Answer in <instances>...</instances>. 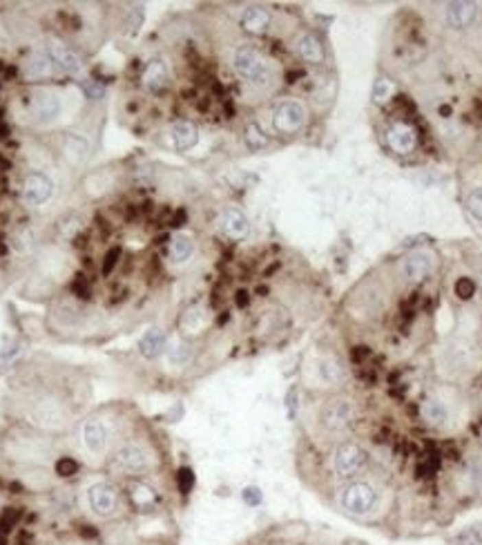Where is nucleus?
I'll list each match as a JSON object with an SVG mask.
<instances>
[{
	"instance_id": "16",
	"label": "nucleus",
	"mask_w": 482,
	"mask_h": 545,
	"mask_svg": "<svg viewBox=\"0 0 482 545\" xmlns=\"http://www.w3.org/2000/svg\"><path fill=\"white\" fill-rule=\"evenodd\" d=\"M23 74L25 78H49L54 74V60L49 58L47 52H32L27 60L23 63Z\"/></svg>"
},
{
	"instance_id": "3",
	"label": "nucleus",
	"mask_w": 482,
	"mask_h": 545,
	"mask_svg": "<svg viewBox=\"0 0 482 545\" xmlns=\"http://www.w3.org/2000/svg\"><path fill=\"white\" fill-rule=\"evenodd\" d=\"M87 503H89V509H92L98 518L110 521V518L119 516V509H121L119 489L105 480L94 482V485L87 489Z\"/></svg>"
},
{
	"instance_id": "22",
	"label": "nucleus",
	"mask_w": 482,
	"mask_h": 545,
	"mask_svg": "<svg viewBox=\"0 0 482 545\" xmlns=\"http://www.w3.org/2000/svg\"><path fill=\"white\" fill-rule=\"evenodd\" d=\"M317 371H319V378L328 384H339L344 380V366L339 364L335 357H321L317 364Z\"/></svg>"
},
{
	"instance_id": "34",
	"label": "nucleus",
	"mask_w": 482,
	"mask_h": 545,
	"mask_svg": "<svg viewBox=\"0 0 482 545\" xmlns=\"http://www.w3.org/2000/svg\"><path fill=\"white\" fill-rule=\"evenodd\" d=\"M121 255V250L119 248H112L110 253H107V257H105V264H103V273H110L112 268H114V264H116V257Z\"/></svg>"
},
{
	"instance_id": "7",
	"label": "nucleus",
	"mask_w": 482,
	"mask_h": 545,
	"mask_svg": "<svg viewBox=\"0 0 482 545\" xmlns=\"http://www.w3.org/2000/svg\"><path fill=\"white\" fill-rule=\"evenodd\" d=\"M306 123V110L297 101H282L275 107L273 114V128L279 134H295Z\"/></svg>"
},
{
	"instance_id": "8",
	"label": "nucleus",
	"mask_w": 482,
	"mask_h": 545,
	"mask_svg": "<svg viewBox=\"0 0 482 545\" xmlns=\"http://www.w3.org/2000/svg\"><path fill=\"white\" fill-rule=\"evenodd\" d=\"M107 438H110V432H107V425L101 418L92 416L80 423V441H83L85 449L89 454L101 456L107 447Z\"/></svg>"
},
{
	"instance_id": "29",
	"label": "nucleus",
	"mask_w": 482,
	"mask_h": 545,
	"mask_svg": "<svg viewBox=\"0 0 482 545\" xmlns=\"http://www.w3.org/2000/svg\"><path fill=\"white\" fill-rule=\"evenodd\" d=\"M455 545H482V534L476 527H471V530L462 532L460 536H455Z\"/></svg>"
},
{
	"instance_id": "27",
	"label": "nucleus",
	"mask_w": 482,
	"mask_h": 545,
	"mask_svg": "<svg viewBox=\"0 0 482 545\" xmlns=\"http://www.w3.org/2000/svg\"><path fill=\"white\" fill-rule=\"evenodd\" d=\"M187 357H190V348H187V344L179 342L172 348H168V360L172 364H185Z\"/></svg>"
},
{
	"instance_id": "14",
	"label": "nucleus",
	"mask_w": 482,
	"mask_h": 545,
	"mask_svg": "<svg viewBox=\"0 0 482 545\" xmlns=\"http://www.w3.org/2000/svg\"><path fill=\"white\" fill-rule=\"evenodd\" d=\"M47 54H49V58L56 63V65L62 69V71H67V74H78L80 69H83V63H80V56L78 54L67 47L65 43H58V41H51L47 45Z\"/></svg>"
},
{
	"instance_id": "28",
	"label": "nucleus",
	"mask_w": 482,
	"mask_h": 545,
	"mask_svg": "<svg viewBox=\"0 0 482 545\" xmlns=\"http://www.w3.org/2000/svg\"><path fill=\"white\" fill-rule=\"evenodd\" d=\"M393 94V85L389 78H378L375 80V87H373V98L375 101H387V98Z\"/></svg>"
},
{
	"instance_id": "5",
	"label": "nucleus",
	"mask_w": 482,
	"mask_h": 545,
	"mask_svg": "<svg viewBox=\"0 0 482 545\" xmlns=\"http://www.w3.org/2000/svg\"><path fill=\"white\" fill-rule=\"evenodd\" d=\"M319 420H321V427H326L328 432H342V429L351 427V423L355 420L353 400H348L344 396L330 398L326 405L321 407Z\"/></svg>"
},
{
	"instance_id": "23",
	"label": "nucleus",
	"mask_w": 482,
	"mask_h": 545,
	"mask_svg": "<svg viewBox=\"0 0 482 545\" xmlns=\"http://www.w3.org/2000/svg\"><path fill=\"white\" fill-rule=\"evenodd\" d=\"M420 414H422V418L426 420L428 425L437 427V425H442L446 420V407L437 398H426L422 402V407H420Z\"/></svg>"
},
{
	"instance_id": "35",
	"label": "nucleus",
	"mask_w": 482,
	"mask_h": 545,
	"mask_svg": "<svg viewBox=\"0 0 482 545\" xmlns=\"http://www.w3.org/2000/svg\"><path fill=\"white\" fill-rule=\"evenodd\" d=\"M244 500L248 505H257L259 500H262V494H259L257 487H248V489H244Z\"/></svg>"
},
{
	"instance_id": "25",
	"label": "nucleus",
	"mask_w": 482,
	"mask_h": 545,
	"mask_svg": "<svg viewBox=\"0 0 482 545\" xmlns=\"http://www.w3.org/2000/svg\"><path fill=\"white\" fill-rule=\"evenodd\" d=\"M244 141H246L248 150H253V152H257V150H264V148L268 146V137H266L264 130L259 128L257 123H250V125H246Z\"/></svg>"
},
{
	"instance_id": "26",
	"label": "nucleus",
	"mask_w": 482,
	"mask_h": 545,
	"mask_svg": "<svg viewBox=\"0 0 482 545\" xmlns=\"http://www.w3.org/2000/svg\"><path fill=\"white\" fill-rule=\"evenodd\" d=\"M467 210L476 219H482V188H476V190L469 192V197H467Z\"/></svg>"
},
{
	"instance_id": "10",
	"label": "nucleus",
	"mask_w": 482,
	"mask_h": 545,
	"mask_svg": "<svg viewBox=\"0 0 482 545\" xmlns=\"http://www.w3.org/2000/svg\"><path fill=\"white\" fill-rule=\"evenodd\" d=\"M387 143L393 152H398V155H409V152H413L417 146V134L409 123L395 121V123H391L387 130Z\"/></svg>"
},
{
	"instance_id": "9",
	"label": "nucleus",
	"mask_w": 482,
	"mask_h": 545,
	"mask_svg": "<svg viewBox=\"0 0 482 545\" xmlns=\"http://www.w3.org/2000/svg\"><path fill=\"white\" fill-rule=\"evenodd\" d=\"M51 192H54V183H51V179L47 175L32 173V175L25 177V181H23V199H25V203L41 205V203H45L49 199Z\"/></svg>"
},
{
	"instance_id": "17",
	"label": "nucleus",
	"mask_w": 482,
	"mask_h": 545,
	"mask_svg": "<svg viewBox=\"0 0 482 545\" xmlns=\"http://www.w3.org/2000/svg\"><path fill=\"white\" fill-rule=\"evenodd\" d=\"M295 49H297L299 58L310 63V65H319V63H324V45L317 38V36L312 34H301L297 43H295Z\"/></svg>"
},
{
	"instance_id": "4",
	"label": "nucleus",
	"mask_w": 482,
	"mask_h": 545,
	"mask_svg": "<svg viewBox=\"0 0 482 545\" xmlns=\"http://www.w3.org/2000/svg\"><path fill=\"white\" fill-rule=\"evenodd\" d=\"M369 465V454L355 443H342L333 454V469L339 478H353Z\"/></svg>"
},
{
	"instance_id": "33",
	"label": "nucleus",
	"mask_w": 482,
	"mask_h": 545,
	"mask_svg": "<svg viewBox=\"0 0 482 545\" xmlns=\"http://www.w3.org/2000/svg\"><path fill=\"white\" fill-rule=\"evenodd\" d=\"M192 482H194V476H192L190 469H181V471H179V489L187 494V491L192 489Z\"/></svg>"
},
{
	"instance_id": "15",
	"label": "nucleus",
	"mask_w": 482,
	"mask_h": 545,
	"mask_svg": "<svg viewBox=\"0 0 482 545\" xmlns=\"http://www.w3.org/2000/svg\"><path fill=\"white\" fill-rule=\"evenodd\" d=\"M478 16V7L473 3H449L444 7V21L453 30H464Z\"/></svg>"
},
{
	"instance_id": "21",
	"label": "nucleus",
	"mask_w": 482,
	"mask_h": 545,
	"mask_svg": "<svg viewBox=\"0 0 482 545\" xmlns=\"http://www.w3.org/2000/svg\"><path fill=\"white\" fill-rule=\"evenodd\" d=\"M165 342H168V337H165L163 329H150L148 333L141 337L139 351L146 357H159L165 351Z\"/></svg>"
},
{
	"instance_id": "12",
	"label": "nucleus",
	"mask_w": 482,
	"mask_h": 545,
	"mask_svg": "<svg viewBox=\"0 0 482 545\" xmlns=\"http://www.w3.org/2000/svg\"><path fill=\"white\" fill-rule=\"evenodd\" d=\"M219 228H221V232L228 239L239 241V239L248 237L250 221H248V217L241 210H237V208H226V210L221 212V217H219Z\"/></svg>"
},
{
	"instance_id": "20",
	"label": "nucleus",
	"mask_w": 482,
	"mask_h": 545,
	"mask_svg": "<svg viewBox=\"0 0 482 545\" xmlns=\"http://www.w3.org/2000/svg\"><path fill=\"white\" fill-rule=\"evenodd\" d=\"M196 141H199V130H196V125L187 123V121H179L172 125V143L176 150H190L196 146Z\"/></svg>"
},
{
	"instance_id": "31",
	"label": "nucleus",
	"mask_w": 482,
	"mask_h": 545,
	"mask_svg": "<svg viewBox=\"0 0 482 545\" xmlns=\"http://www.w3.org/2000/svg\"><path fill=\"white\" fill-rule=\"evenodd\" d=\"M65 148H67V152H71V155H76V159L83 157V152L87 150L85 141H83V139H78V137H67Z\"/></svg>"
},
{
	"instance_id": "2",
	"label": "nucleus",
	"mask_w": 482,
	"mask_h": 545,
	"mask_svg": "<svg viewBox=\"0 0 482 545\" xmlns=\"http://www.w3.org/2000/svg\"><path fill=\"white\" fill-rule=\"evenodd\" d=\"M110 465H112V469L119 471V474L139 476V474H146L152 467V460H150V454L143 449L141 445L125 443L112 454Z\"/></svg>"
},
{
	"instance_id": "30",
	"label": "nucleus",
	"mask_w": 482,
	"mask_h": 545,
	"mask_svg": "<svg viewBox=\"0 0 482 545\" xmlns=\"http://www.w3.org/2000/svg\"><path fill=\"white\" fill-rule=\"evenodd\" d=\"M78 471V463L69 456H62V458L56 463V474L58 476H71V474Z\"/></svg>"
},
{
	"instance_id": "11",
	"label": "nucleus",
	"mask_w": 482,
	"mask_h": 545,
	"mask_svg": "<svg viewBox=\"0 0 482 545\" xmlns=\"http://www.w3.org/2000/svg\"><path fill=\"white\" fill-rule=\"evenodd\" d=\"M435 255L433 253H428V250H413L411 255H406L404 259V275L409 277L411 282H420V280H424V277L428 275L435 268Z\"/></svg>"
},
{
	"instance_id": "18",
	"label": "nucleus",
	"mask_w": 482,
	"mask_h": 545,
	"mask_svg": "<svg viewBox=\"0 0 482 545\" xmlns=\"http://www.w3.org/2000/svg\"><path fill=\"white\" fill-rule=\"evenodd\" d=\"M268 25H271V14L266 12L262 7H248L244 14H241V27L248 32V34H264L268 30Z\"/></svg>"
},
{
	"instance_id": "32",
	"label": "nucleus",
	"mask_w": 482,
	"mask_h": 545,
	"mask_svg": "<svg viewBox=\"0 0 482 545\" xmlns=\"http://www.w3.org/2000/svg\"><path fill=\"white\" fill-rule=\"evenodd\" d=\"M473 293H476V286H473L471 280H458V284H455V295H458L460 300H469Z\"/></svg>"
},
{
	"instance_id": "19",
	"label": "nucleus",
	"mask_w": 482,
	"mask_h": 545,
	"mask_svg": "<svg viewBox=\"0 0 482 545\" xmlns=\"http://www.w3.org/2000/svg\"><path fill=\"white\" fill-rule=\"evenodd\" d=\"M168 80H170V71H168V65L163 60H152L150 65L146 67V71H143V85H146L148 89H152V92H161L165 85H168Z\"/></svg>"
},
{
	"instance_id": "1",
	"label": "nucleus",
	"mask_w": 482,
	"mask_h": 545,
	"mask_svg": "<svg viewBox=\"0 0 482 545\" xmlns=\"http://www.w3.org/2000/svg\"><path fill=\"white\" fill-rule=\"evenodd\" d=\"M232 67L241 76L250 80V83H268L273 78V69L268 60L250 45H241L232 56Z\"/></svg>"
},
{
	"instance_id": "6",
	"label": "nucleus",
	"mask_w": 482,
	"mask_h": 545,
	"mask_svg": "<svg viewBox=\"0 0 482 545\" xmlns=\"http://www.w3.org/2000/svg\"><path fill=\"white\" fill-rule=\"evenodd\" d=\"M375 500H378V494L369 482H353L342 491V507L355 516L369 514L375 507Z\"/></svg>"
},
{
	"instance_id": "24",
	"label": "nucleus",
	"mask_w": 482,
	"mask_h": 545,
	"mask_svg": "<svg viewBox=\"0 0 482 545\" xmlns=\"http://www.w3.org/2000/svg\"><path fill=\"white\" fill-rule=\"evenodd\" d=\"M190 255H192V241H190V237L174 235L172 239H170V259H172V262L181 264Z\"/></svg>"
},
{
	"instance_id": "13",
	"label": "nucleus",
	"mask_w": 482,
	"mask_h": 545,
	"mask_svg": "<svg viewBox=\"0 0 482 545\" xmlns=\"http://www.w3.org/2000/svg\"><path fill=\"white\" fill-rule=\"evenodd\" d=\"M32 112L38 121H51L60 114L58 96L49 89H36L32 94Z\"/></svg>"
}]
</instances>
